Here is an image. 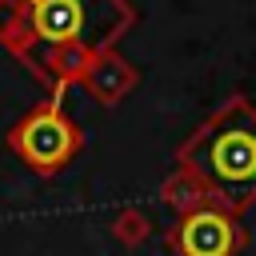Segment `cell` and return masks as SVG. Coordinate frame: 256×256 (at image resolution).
Instances as JSON below:
<instances>
[{"instance_id": "obj_7", "label": "cell", "mask_w": 256, "mask_h": 256, "mask_svg": "<svg viewBox=\"0 0 256 256\" xmlns=\"http://www.w3.org/2000/svg\"><path fill=\"white\" fill-rule=\"evenodd\" d=\"M116 232H120L124 240H140V236H148V220H144L140 212H124L120 224H116Z\"/></svg>"}, {"instance_id": "obj_2", "label": "cell", "mask_w": 256, "mask_h": 256, "mask_svg": "<svg viewBox=\"0 0 256 256\" xmlns=\"http://www.w3.org/2000/svg\"><path fill=\"white\" fill-rule=\"evenodd\" d=\"M176 168H188L216 204L244 212L256 204V104L228 96L180 148Z\"/></svg>"}, {"instance_id": "obj_5", "label": "cell", "mask_w": 256, "mask_h": 256, "mask_svg": "<svg viewBox=\"0 0 256 256\" xmlns=\"http://www.w3.org/2000/svg\"><path fill=\"white\" fill-rule=\"evenodd\" d=\"M80 84L88 88V96H92L96 104L116 108V104L136 88V68H132L116 48H108V52H96V60L84 68V80H80Z\"/></svg>"}, {"instance_id": "obj_6", "label": "cell", "mask_w": 256, "mask_h": 256, "mask_svg": "<svg viewBox=\"0 0 256 256\" xmlns=\"http://www.w3.org/2000/svg\"><path fill=\"white\" fill-rule=\"evenodd\" d=\"M160 200L172 204V208L184 216V212H196V208L212 204V192H208L188 168H176V176H168V180L160 184Z\"/></svg>"}, {"instance_id": "obj_3", "label": "cell", "mask_w": 256, "mask_h": 256, "mask_svg": "<svg viewBox=\"0 0 256 256\" xmlns=\"http://www.w3.org/2000/svg\"><path fill=\"white\" fill-rule=\"evenodd\" d=\"M64 92L68 88H52L48 100H40L24 120H16V128L8 132V148L36 172V176H56L64 172L80 148H84V132L76 128V120H68L64 112Z\"/></svg>"}, {"instance_id": "obj_1", "label": "cell", "mask_w": 256, "mask_h": 256, "mask_svg": "<svg viewBox=\"0 0 256 256\" xmlns=\"http://www.w3.org/2000/svg\"><path fill=\"white\" fill-rule=\"evenodd\" d=\"M136 24L128 0H0V44L48 88L84 80L96 52Z\"/></svg>"}, {"instance_id": "obj_4", "label": "cell", "mask_w": 256, "mask_h": 256, "mask_svg": "<svg viewBox=\"0 0 256 256\" xmlns=\"http://www.w3.org/2000/svg\"><path fill=\"white\" fill-rule=\"evenodd\" d=\"M244 244H248V232L240 224V212L216 200L176 216V224L168 228V248L176 256H240Z\"/></svg>"}]
</instances>
